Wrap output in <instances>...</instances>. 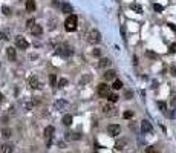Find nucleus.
<instances>
[{
  "label": "nucleus",
  "instance_id": "f257e3e1",
  "mask_svg": "<svg viewBox=\"0 0 176 153\" xmlns=\"http://www.w3.org/2000/svg\"><path fill=\"white\" fill-rule=\"evenodd\" d=\"M64 28H66V31H75L77 29V17L74 16V14H71L69 17L66 18V22H64Z\"/></svg>",
  "mask_w": 176,
  "mask_h": 153
},
{
  "label": "nucleus",
  "instance_id": "f03ea898",
  "mask_svg": "<svg viewBox=\"0 0 176 153\" xmlns=\"http://www.w3.org/2000/svg\"><path fill=\"white\" fill-rule=\"evenodd\" d=\"M87 40H89V43L90 44H97L101 42V34H100V31L97 29H92L89 32V35H87Z\"/></svg>",
  "mask_w": 176,
  "mask_h": 153
},
{
  "label": "nucleus",
  "instance_id": "7ed1b4c3",
  "mask_svg": "<svg viewBox=\"0 0 176 153\" xmlns=\"http://www.w3.org/2000/svg\"><path fill=\"white\" fill-rule=\"evenodd\" d=\"M97 90H98V95L103 97V98H109V95H110V86H107L104 83L98 84V89Z\"/></svg>",
  "mask_w": 176,
  "mask_h": 153
},
{
  "label": "nucleus",
  "instance_id": "20e7f679",
  "mask_svg": "<svg viewBox=\"0 0 176 153\" xmlns=\"http://www.w3.org/2000/svg\"><path fill=\"white\" fill-rule=\"evenodd\" d=\"M55 52H57L58 55H61V57H69V55L72 54V49H71L67 44H58Z\"/></svg>",
  "mask_w": 176,
  "mask_h": 153
},
{
  "label": "nucleus",
  "instance_id": "39448f33",
  "mask_svg": "<svg viewBox=\"0 0 176 153\" xmlns=\"http://www.w3.org/2000/svg\"><path fill=\"white\" fill-rule=\"evenodd\" d=\"M16 46H17V48H20V49H28L29 48V43L26 42L22 35H17L16 37Z\"/></svg>",
  "mask_w": 176,
  "mask_h": 153
},
{
  "label": "nucleus",
  "instance_id": "423d86ee",
  "mask_svg": "<svg viewBox=\"0 0 176 153\" xmlns=\"http://www.w3.org/2000/svg\"><path fill=\"white\" fill-rule=\"evenodd\" d=\"M52 135H54V127H52V126H48V127L45 129V141H46V145H51Z\"/></svg>",
  "mask_w": 176,
  "mask_h": 153
},
{
  "label": "nucleus",
  "instance_id": "0eeeda50",
  "mask_svg": "<svg viewBox=\"0 0 176 153\" xmlns=\"http://www.w3.org/2000/svg\"><path fill=\"white\" fill-rule=\"evenodd\" d=\"M107 132H109L110 136H118L121 132V127L118 124H110V126H107Z\"/></svg>",
  "mask_w": 176,
  "mask_h": 153
},
{
  "label": "nucleus",
  "instance_id": "6e6552de",
  "mask_svg": "<svg viewBox=\"0 0 176 153\" xmlns=\"http://www.w3.org/2000/svg\"><path fill=\"white\" fill-rule=\"evenodd\" d=\"M141 130L144 132V133H150V132L153 130L152 127V124L147 121V119H144V121H141Z\"/></svg>",
  "mask_w": 176,
  "mask_h": 153
},
{
  "label": "nucleus",
  "instance_id": "1a4fd4ad",
  "mask_svg": "<svg viewBox=\"0 0 176 153\" xmlns=\"http://www.w3.org/2000/svg\"><path fill=\"white\" fill-rule=\"evenodd\" d=\"M29 87H32V89H38L40 87V81H38L37 77H31L29 78Z\"/></svg>",
  "mask_w": 176,
  "mask_h": 153
},
{
  "label": "nucleus",
  "instance_id": "9d476101",
  "mask_svg": "<svg viewBox=\"0 0 176 153\" xmlns=\"http://www.w3.org/2000/svg\"><path fill=\"white\" fill-rule=\"evenodd\" d=\"M126 144H127V139H118V141L117 142H115V149H117V150H123L124 147H126Z\"/></svg>",
  "mask_w": 176,
  "mask_h": 153
},
{
  "label": "nucleus",
  "instance_id": "9b49d317",
  "mask_svg": "<svg viewBox=\"0 0 176 153\" xmlns=\"http://www.w3.org/2000/svg\"><path fill=\"white\" fill-rule=\"evenodd\" d=\"M6 55H8L9 61H14V60H16V49H14V48H11V46H9V48L6 49Z\"/></svg>",
  "mask_w": 176,
  "mask_h": 153
},
{
  "label": "nucleus",
  "instance_id": "f8f14e48",
  "mask_svg": "<svg viewBox=\"0 0 176 153\" xmlns=\"http://www.w3.org/2000/svg\"><path fill=\"white\" fill-rule=\"evenodd\" d=\"M98 66H100L101 69L109 68V66H110V60H109V58H101V60H100V63H98Z\"/></svg>",
  "mask_w": 176,
  "mask_h": 153
},
{
  "label": "nucleus",
  "instance_id": "ddd939ff",
  "mask_svg": "<svg viewBox=\"0 0 176 153\" xmlns=\"http://www.w3.org/2000/svg\"><path fill=\"white\" fill-rule=\"evenodd\" d=\"M31 32H32V35H42V34H43V28H42L40 25H35V26L31 29Z\"/></svg>",
  "mask_w": 176,
  "mask_h": 153
},
{
  "label": "nucleus",
  "instance_id": "4468645a",
  "mask_svg": "<svg viewBox=\"0 0 176 153\" xmlns=\"http://www.w3.org/2000/svg\"><path fill=\"white\" fill-rule=\"evenodd\" d=\"M34 9H35V2L34 0H26V11L34 12Z\"/></svg>",
  "mask_w": 176,
  "mask_h": 153
},
{
  "label": "nucleus",
  "instance_id": "2eb2a0df",
  "mask_svg": "<svg viewBox=\"0 0 176 153\" xmlns=\"http://www.w3.org/2000/svg\"><path fill=\"white\" fill-rule=\"evenodd\" d=\"M61 11L64 12V14H71L72 12V6H71V3H61Z\"/></svg>",
  "mask_w": 176,
  "mask_h": 153
},
{
  "label": "nucleus",
  "instance_id": "dca6fc26",
  "mask_svg": "<svg viewBox=\"0 0 176 153\" xmlns=\"http://www.w3.org/2000/svg\"><path fill=\"white\" fill-rule=\"evenodd\" d=\"M12 150H14V145L12 144H3L2 145V152L3 153H12Z\"/></svg>",
  "mask_w": 176,
  "mask_h": 153
},
{
  "label": "nucleus",
  "instance_id": "f3484780",
  "mask_svg": "<svg viewBox=\"0 0 176 153\" xmlns=\"http://www.w3.org/2000/svg\"><path fill=\"white\" fill-rule=\"evenodd\" d=\"M61 121H63V124H64V126H71V124H72V121H74V118H72V115L67 114V115H64V116H63Z\"/></svg>",
  "mask_w": 176,
  "mask_h": 153
},
{
  "label": "nucleus",
  "instance_id": "a211bd4d",
  "mask_svg": "<svg viewBox=\"0 0 176 153\" xmlns=\"http://www.w3.org/2000/svg\"><path fill=\"white\" fill-rule=\"evenodd\" d=\"M80 138H81L80 133H71V132H67V133H66V139H67V141H69V139H75V141H78Z\"/></svg>",
  "mask_w": 176,
  "mask_h": 153
},
{
  "label": "nucleus",
  "instance_id": "6ab92c4d",
  "mask_svg": "<svg viewBox=\"0 0 176 153\" xmlns=\"http://www.w3.org/2000/svg\"><path fill=\"white\" fill-rule=\"evenodd\" d=\"M67 106V103L66 101H63V99H60V101H57L55 104H54V107H55L57 110H61V109H64Z\"/></svg>",
  "mask_w": 176,
  "mask_h": 153
},
{
  "label": "nucleus",
  "instance_id": "aec40b11",
  "mask_svg": "<svg viewBox=\"0 0 176 153\" xmlns=\"http://www.w3.org/2000/svg\"><path fill=\"white\" fill-rule=\"evenodd\" d=\"M115 71H106V74H104V80H107V81H109V80H113L115 78Z\"/></svg>",
  "mask_w": 176,
  "mask_h": 153
},
{
  "label": "nucleus",
  "instance_id": "412c9836",
  "mask_svg": "<svg viewBox=\"0 0 176 153\" xmlns=\"http://www.w3.org/2000/svg\"><path fill=\"white\" fill-rule=\"evenodd\" d=\"M130 8H132L133 11H136L138 14H141V12H143V8H141L139 5H136V3H132V5H130Z\"/></svg>",
  "mask_w": 176,
  "mask_h": 153
},
{
  "label": "nucleus",
  "instance_id": "4be33fe9",
  "mask_svg": "<svg viewBox=\"0 0 176 153\" xmlns=\"http://www.w3.org/2000/svg\"><path fill=\"white\" fill-rule=\"evenodd\" d=\"M112 87H113L115 90H118V89H121V87H123V83H121L119 80H115V81H113V86H112Z\"/></svg>",
  "mask_w": 176,
  "mask_h": 153
},
{
  "label": "nucleus",
  "instance_id": "5701e85b",
  "mask_svg": "<svg viewBox=\"0 0 176 153\" xmlns=\"http://www.w3.org/2000/svg\"><path fill=\"white\" fill-rule=\"evenodd\" d=\"M146 55H147L148 58H153V60H158V58H159V55H158V54H155V52H152V51H147V52H146Z\"/></svg>",
  "mask_w": 176,
  "mask_h": 153
},
{
  "label": "nucleus",
  "instance_id": "b1692460",
  "mask_svg": "<svg viewBox=\"0 0 176 153\" xmlns=\"http://www.w3.org/2000/svg\"><path fill=\"white\" fill-rule=\"evenodd\" d=\"M146 153H159V150L155 147V145H150V147L146 149Z\"/></svg>",
  "mask_w": 176,
  "mask_h": 153
},
{
  "label": "nucleus",
  "instance_id": "393cba45",
  "mask_svg": "<svg viewBox=\"0 0 176 153\" xmlns=\"http://www.w3.org/2000/svg\"><path fill=\"white\" fill-rule=\"evenodd\" d=\"M153 9L156 11V12H161V11H164V6L159 5V3H155V5H153Z\"/></svg>",
  "mask_w": 176,
  "mask_h": 153
},
{
  "label": "nucleus",
  "instance_id": "a878e982",
  "mask_svg": "<svg viewBox=\"0 0 176 153\" xmlns=\"http://www.w3.org/2000/svg\"><path fill=\"white\" fill-rule=\"evenodd\" d=\"M158 107H159L162 112H165V110H167V104H165L164 101H158Z\"/></svg>",
  "mask_w": 176,
  "mask_h": 153
},
{
  "label": "nucleus",
  "instance_id": "bb28decb",
  "mask_svg": "<svg viewBox=\"0 0 176 153\" xmlns=\"http://www.w3.org/2000/svg\"><path fill=\"white\" fill-rule=\"evenodd\" d=\"M2 136L9 138V136H11V130H9V129H3V130H2Z\"/></svg>",
  "mask_w": 176,
  "mask_h": 153
},
{
  "label": "nucleus",
  "instance_id": "cd10ccee",
  "mask_svg": "<svg viewBox=\"0 0 176 153\" xmlns=\"http://www.w3.org/2000/svg\"><path fill=\"white\" fill-rule=\"evenodd\" d=\"M107 99H109L110 103H115V101H117V99H118V95H117V94H110V95H109V98H107Z\"/></svg>",
  "mask_w": 176,
  "mask_h": 153
},
{
  "label": "nucleus",
  "instance_id": "c85d7f7f",
  "mask_svg": "<svg viewBox=\"0 0 176 153\" xmlns=\"http://www.w3.org/2000/svg\"><path fill=\"white\" fill-rule=\"evenodd\" d=\"M64 86H67V80L66 78H61L58 81V87H64Z\"/></svg>",
  "mask_w": 176,
  "mask_h": 153
},
{
  "label": "nucleus",
  "instance_id": "c756f323",
  "mask_svg": "<svg viewBox=\"0 0 176 153\" xmlns=\"http://www.w3.org/2000/svg\"><path fill=\"white\" fill-rule=\"evenodd\" d=\"M168 52H170V54H175L176 52V43H172L170 46H168Z\"/></svg>",
  "mask_w": 176,
  "mask_h": 153
},
{
  "label": "nucleus",
  "instance_id": "7c9ffc66",
  "mask_svg": "<svg viewBox=\"0 0 176 153\" xmlns=\"http://www.w3.org/2000/svg\"><path fill=\"white\" fill-rule=\"evenodd\" d=\"M49 81H51L52 86H58V84H57V78H55V75H51V77H49Z\"/></svg>",
  "mask_w": 176,
  "mask_h": 153
},
{
  "label": "nucleus",
  "instance_id": "2f4dec72",
  "mask_svg": "<svg viewBox=\"0 0 176 153\" xmlns=\"http://www.w3.org/2000/svg\"><path fill=\"white\" fill-rule=\"evenodd\" d=\"M132 116H133V112H132V110H127V112H124V118H126V119L132 118Z\"/></svg>",
  "mask_w": 176,
  "mask_h": 153
},
{
  "label": "nucleus",
  "instance_id": "473e14b6",
  "mask_svg": "<svg viewBox=\"0 0 176 153\" xmlns=\"http://www.w3.org/2000/svg\"><path fill=\"white\" fill-rule=\"evenodd\" d=\"M2 11H3V14H5V16H9V14H11V9L8 8V6H3Z\"/></svg>",
  "mask_w": 176,
  "mask_h": 153
},
{
  "label": "nucleus",
  "instance_id": "72a5a7b5",
  "mask_svg": "<svg viewBox=\"0 0 176 153\" xmlns=\"http://www.w3.org/2000/svg\"><path fill=\"white\" fill-rule=\"evenodd\" d=\"M92 54L95 55V57H98V55L101 54V51H100V49H93V52H92Z\"/></svg>",
  "mask_w": 176,
  "mask_h": 153
},
{
  "label": "nucleus",
  "instance_id": "f704fd0d",
  "mask_svg": "<svg viewBox=\"0 0 176 153\" xmlns=\"http://www.w3.org/2000/svg\"><path fill=\"white\" fill-rule=\"evenodd\" d=\"M170 74H172L173 77H176V68H170Z\"/></svg>",
  "mask_w": 176,
  "mask_h": 153
},
{
  "label": "nucleus",
  "instance_id": "c9c22d12",
  "mask_svg": "<svg viewBox=\"0 0 176 153\" xmlns=\"http://www.w3.org/2000/svg\"><path fill=\"white\" fill-rule=\"evenodd\" d=\"M172 107H176V97L172 98Z\"/></svg>",
  "mask_w": 176,
  "mask_h": 153
},
{
  "label": "nucleus",
  "instance_id": "e433bc0d",
  "mask_svg": "<svg viewBox=\"0 0 176 153\" xmlns=\"http://www.w3.org/2000/svg\"><path fill=\"white\" fill-rule=\"evenodd\" d=\"M126 98L130 99V98H132V92H126Z\"/></svg>",
  "mask_w": 176,
  "mask_h": 153
},
{
  "label": "nucleus",
  "instance_id": "4c0bfd02",
  "mask_svg": "<svg viewBox=\"0 0 176 153\" xmlns=\"http://www.w3.org/2000/svg\"><path fill=\"white\" fill-rule=\"evenodd\" d=\"M168 26H170V28H172V29H173V31L176 32V26H175V25H172V23H168Z\"/></svg>",
  "mask_w": 176,
  "mask_h": 153
},
{
  "label": "nucleus",
  "instance_id": "58836bf2",
  "mask_svg": "<svg viewBox=\"0 0 176 153\" xmlns=\"http://www.w3.org/2000/svg\"><path fill=\"white\" fill-rule=\"evenodd\" d=\"M2 99H3V95H2V94H0V103H2Z\"/></svg>",
  "mask_w": 176,
  "mask_h": 153
},
{
  "label": "nucleus",
  "instance_id": "ea45409f",
  "mask_svg": "<svg viewBox=\"0 0 176 153\" xmlns=\"http://www.w3.org/2000/svg\"><path fill=\"white\" fill-rule=\"evenodd\" d=\"M0 38H2V32H0Z\"/></svg>",
  "mask_w": 176,
  "mask_h": 153
}]
</instances>
